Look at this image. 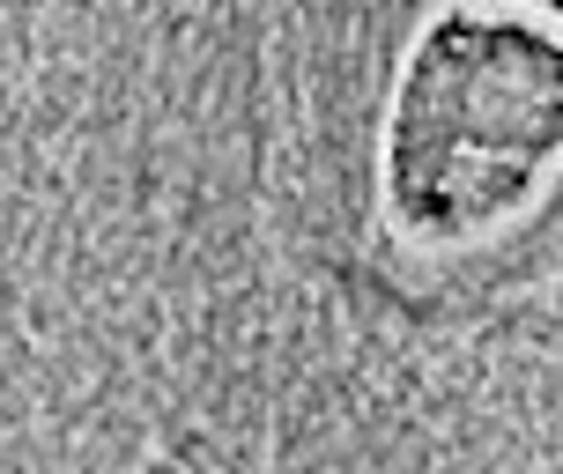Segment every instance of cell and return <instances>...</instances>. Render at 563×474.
Instances as JSON below:
<instances>
[{
  "instance_id": "cell-1",
  "label": "cell",
  "mask_w": 563,
  "mask_h": 474,
  "mask_svg": "<svg viewBox=\"0 0 563 474\" xmlns=\"http://www.w3.org/2000/svg\"><path fill=\"white\" fill-rule=\"evenodd\" d=\"M563 186V30L511 0H430L378 112V216L408 252H489Z\"/></svg>"
},
{
  "instance_id": "cell-2",
  "label": "cell",
  "mask_w": 563,
  "mask_h": 474,
  "mask_svg": "<svg viewBox=\"0 0 563 474\" xmlns=\"http://www.w3.org/2000/svg\"><path fill=\"white\" fill-rule=\"evenodd\" d=\"M511 8H527V15H541V23L563 30V0H511Z\"/></svg>"
}]
</instances>
